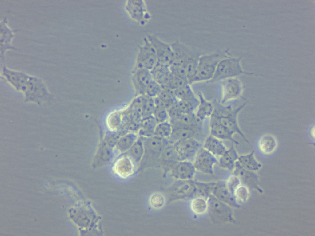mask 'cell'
Wrapping results in <instances>:
<instances>
[{"label": "cell", "instance_id": "1", "mask_svg": "<svg viewBox=\"0 0 315 236\" xmlns=\"http://www.w3.org/2000/svg\"><path fill=\"white\" fill-rule=\"evenodd\" d=\"M233 56L229 49L218 50L209 54L201 55L199 60L196 74L192 81H209L214 75L217 66L222 59Z\"/></svg>", "mask_w": 315, "mask_h": 236}, {"label": "cell", "instance_id": "2", "mask_svg": "<svg viewBox=\"0 0 315 236\" xmlns=\"http://www.w3.org/2000/svg\"><path fill=\"white\" fill-rule=\"evenodd\" d=\"M23 93L24 102L35 103L39 105L54 100L44 82L36 76H30Z\"/></svg>", "mask_w": 315, "mask_h": 236}, {"label": "cell", "instance_id": "3", "mask_svg": "<svg viewBox=\"0 0 315 236\" xmlns=\"http://www.w3.org/2000/svg\"><path fill=\"white\" fill-rule=\"evenodd\" d=\"M242 57L232 56L221 60L217 66L213 77L208 82L221 81L243 74H248L244 72L241 67L240 61Z\"/></svg>", "mask_w": 315, "mask_h": 236}, {"label": "cell", "instance_id": "4", "mask_svg": "<svg viewBox=\"0 0 315 236\" xmlns=\"http://www.w3.org/2000/svg\"><path fill=\"white\" fill-rule=\"evenodd\" d=\"M143 44L138 45V52L135 68H143L151 70L157 64L155 50L147 37L143 40Z\"/></svg>", "mask_w": 315, "mask_h": 236}, {"label": "cell", "instance_id": "5", "mask_svg": "<svg viewBox=\"0 0 315 236\" xmlns=\"http://www.w3.org/2000/svg\"><path fill=\"white\" fill-rule=\"evenodd\" d=\"M147 38L155 50L157 63L169 67L172 64L174 58L171 44L163 41L155 35L148 34Z\"/></svg>", "mask_w": 315, "mask_h": 236}, {"label": "cell", "instance_id": "6", "mask_svg": "<svg viewBox=\"0 0 315 236\" xmlns=\"http://www.w3.org/2000/svg\"><path fill=\"white\" fill-rule=\"evenodd\" d=\"M207 203L210 214L214 219L221 222H227L232 219V211L229 206L213 195L209 196Z\"/></svg>", "mask_w": 315, "mask_h": 236}, {"label": "cell", "instance_id": "7", "mask_svg": "<svg viewBox=\"0 0 315 236\" xmlns=\"http://www.w3.org/2000/svg\"><path fill=\"white\" fill-rule=\"evenodd\" d=\"M173 144L181 161L191 162L194 160L198 150L202 147V144L193 138L181 140Z\"/></svg>", "mask_w": 315, "mask_h": 236}, {"label": "cell", "instance_id": "8", "mask_svg": "<svg viewBox=\"0 0 315 236\" xmlns=\"http://www.w3.org/2000/svg\"><path fill=\"white\" fill-rule=\"evenodd\" d=\"M218 164L215 156L203 147L197 152L193 163L196 169L205 174L213 175V167L215 164Z\"/></svg>", "mask_w": 315, "mask_h": 236}, {"label": "cell", "instance_id": "9", "mask_svg": "<svg viewBox=\"0 0 315 236\" xmlns=\"http://www.w3.org/2000/svg\"><path fill=\"white\" fill-rule=\"evenodd\" d=\"M222 96L221 103L224 104L227 102L238 98L241 94L242 85L241 81L235 77L221 81Z\"/></svg>", "mask_w": 315, "mask_h": 236}, {"label": "cell", "instance_id": "10", "mask_svg": "<svg viewBox=\"0 0 315 236\" xmlns=\"http://www.w3.org/2000/svg\"><path fill=\"white\" fill-rule=\"evenodd\" d=\"M244 105H241L235 109L230 107L223 112H221V124L228 128L233 133L239 134L248 143H249L244 134L240 130L237 123L238 115Z\"/></svg>", "mask_w": 315, "mask_h": 236}, {"label": "cell", "instance_id": "11", "mask_svg": "<svg viewBox=\"0 0 315 236\" xmlns=\"http://www.w3.org/2000/svg\"><path fill=\"white\" fill-rule=\"evenodd\" d=\"M126 8L131 18L141 25L144 24L150 18V15L143 0H129Z\"/></svg>", "mask_w": 315, "mask_h": 236}, {"label": "cell", "instance_id": "12", "mask_svg": "<svg viewBox=\"0 0 315 236\" xmlns=\"http://www.w3.org/2000/svg\"><path fill=\"white\" fill-rule=\"evenodd\" d=\"M2 75L17 91L22 92L30 76L22 72L10 70L5 68Z\"/></svg>", "mask_w": 315, "mask_h": 236}, {"label": "cell", "instance_id": "13", "mask_svg": "<svg viewBox=\"0 0 315 236\" xmlns=\"http://www.w3.org/2000/svg\"><path fill=\"white\" fill-rule=\"evenodd\" d=\"M133 80L137 92L140 95H144L147 86L153 79L150 70L138 68L135 69Z\"/></svg>", "mask_w": 315, "mask_h": 236}, {"label": "cell", "instance_id": "14", "mask_svg": "<svg viewBox=\"0 0 315 236\" xmlns=\"http://www.w3.org/2000/svg\"><path fill=\"white\" fill-rule=\"evenodd\" d=\"M212 192L216 198L229 206L234 207L238 206L236 199L228 189L226 182L221 181L215 183Z\"/></svg>", "mask_w": 315, "mask_h": 236}, {"label": "cell", "instance_id": "15", "mask_svg": "<svg viewBox=\"0 0 315 236\" xmlns=\"http://www.w3.org/2000/svg\"><path fill=\"white\" fill-rule=\"evenodd\" d=\"M134 170V161L129 155L121 158L115 164V171L120 176L123 178L132 175Z\"/></svg>", "mask_w": 315, "mask_h": 236}, {"label": "cell", "instance_id": "16", "mask_svg": "<svg viewBox=\"0 0 315 236\" xmlns=\"http://www.w3.org/2000/svg\"><path fill=\"white\" fill-rule=\"evenodd\" d=\"M239 157L233 144L220 156L218 164L222 168L232 171L234 168L235 163L238 161Z\"/></svg>", "mask_w": 315, "mask_h": 236}, {"label": "cell", "instance_id": "17", "mask_svg": "<svg viewBox=\"0 0 315 236\" xmlns=\"http://www.w3.org/2000/svg\"><path fill=\"white\" fill-rule=\"evenodd\" d=\"M203 147L214 156L220 157L227 150L221 141L211 134L206 138Z\"/></svg>", "mask_w": 315, "mask_h": 236}, {"label": "cell", "instance_id": "18", "mask_svg": "<svg viewBox=\"0 0 315 236\" xmlns=\"http://www.w3.org/2000/svg\"><path fill=\"white\" fill-rule=\"evenodd\" d=\"M172 126V132L169 138L172 144L181 140L193 138L197 134L199 133L193 128L179 126Z\"/></svg>", "mask_w": 315, "mask_h": 236}, {"label": "cell", "instance_id": "19", "mask_svg": "<svg viewBox=\"0 0 315 236\" xmlns=\"http://www.w3.org/2000/svg\"><path fill=\"white\" fill-rule=\"evenodd\" d=\"M150 71L153 80L160 84L161 87L167 86L171 74L169 67L157 63Z\"/></svg>", "mask_w": 315, "mask_h": 236}, {"label": "cell", "instance_id": "20", "mask_svg": "<svg viewBox=\"0 0 315 236\" xmlns=\"http://www.w3.org/2000/svg\"><path fill=\"white\" fill-rule=\"evenodd\" d=\"M157 124L153 115L142 118L138 130L139 135L145 137L154 136L155 130Z\"/></svg>", "mask_w": 315, "mask_h": 236}, {"label": "cell", "instance_id": "21", "mask_svg": "<svg viewBox=\"0 0 315 236\" xmlns=\"http://www.w3.org/2000/svg\"><path fill=\"white\" fill-rule=\"evenodd\" d=\"M198 96L199 104L195 115L198 118L204 120L207 117L210 116L213 111L214 107L211 103L205 98L201 92H199Z\"/></svg>", "mask_w": 315, "mask_h": 236}, {"label": "cell", "instance_id": "22", "mask_svg": "<svg viewBox=\"0 0 315 236\" xmlns=\"http://www.w3.org/2000/svg\"><path fill=\"white\" fill-rule=\"evenodd\" d=\"M176 167L179 175L185 178H192L195 173L196 169L193 163L190 161H180Z\"/></svg>", "mask_w": 315, "mask_h": 236}, {"label": "cell", "instance_id": "23", "mask_svg": "<svg viewBox=\"0 0 315 236\" xmlns=\"http://www.w3.org/2000/svg\"><path fill=\"white\" fill-rule=\"evenodd\" d=\"M233 134L228 128L221 124L210 130V134L217 139L231 140L238 144L239 142L233 138Z\"/></svg>", "mask_w": 315, "mask_h": 236}, {"label": "cell", "instance_id": "24", "mask_svg": "<svg viewBox=\"0 0 315 236\" xmlns=\"http://www.w3.org/2000/svg\"><path fill=\"white\" fill-rule=\"evenodd\" d=\"M199 100L196 97L192 99L181 100L177 101L178 107L183 114H191L197 108Z\"/></svg>", "mask_w": 315, "mask_h": 236}, {"label": "cell", "instance_id": "25", "mask_svg": "<svg viewBox=\"0 0 315 236\" xmlns=\"http://www.w3.org/2000/svg\"><path fill=\"white\" fill-rule=\"evenodd\" d=\"M277 142L273 136L266 135L262 136L260 140L259 146L260 149L264 153L269 154L272 152L275 148Z\"/></svg>", "mask_w": 315, "mask_h": 236}, {"label": "cell", "instance_id": "26", "mask_svg": "<svg viewBox=\"0 0 315 236\" xmlns=\"http://www.w3.org/2000/svg\"><path fill=\"white\" fill-rule=\"evenodd\" d=\"M254 151L250 154L239 156L238 161L245 169L248 171L257 169L260 165L257 163L253 156Z\"/></svg>", "mask_w": 315, "mask_h": 236}, {"label": "cell", "instance_id": "27", "mask_svg": "<svg viewBox=\"0 0 315 236\" xmlns=\"http://www.w3.org/2000/svg\"><path fill=\"white\" fill-rule=\"evenodd\" d=\"M130 148V157L134 162H139L144 153L143 141L141 138H138Z\"/></svg>", "mask_w": 315, "mask_h": 236}, {"label": "cell", "instance_id": "28", "mask_svg": "<svg viewBox=\"0 0 315 236\" xmlns=\"http://www.w3.org/2000/svg\"><path fill=\"white\" fill-rule=\"evenodd\" d=\"M145 138V141L147 147L155 153L161 154L164 147L163 139L154 135Z\"/></svg>", "mask_w": 315, "mask_h": 236}, {"label": "cell", "instance_id": "29", "mask_svg": "<svg viewBox=\"0 0 315 236\" xmlns=\"http://www.w3.org/2000/svg\"><path fill=\"white\" fill-rule=\"evenodd\" d=\"M190 207L192 211L195 214L199 215L203 214L208 209L207 201L204 198L197 197L192 201Z\"/></svg>", "mask_w": 315, "mask_h": 236}, {"label": "cell", "instance_id": "30", "mask_svg": "<svg viewBox=\"0 0 315 236\" xmlns=\"http://www.w3.org/2000/svg\"><path fill=\"white\" fill-rule=\"evenodd\" d=\"M171 123L166 121L158 124L155 128L154 135L163 139L169 138L172 132Z\"/></svg>", "mask_w": 315, "mask_h": 236}, {"label": "cell", "instance_id": "31", "mask_svg": "<svg viewBox=\"0 0 315 236\" xmlns=\"http://www.w3.org/2000/svg\"><path fill=\"white\" fill-rule=\"evenodd\" d=\"M161 154L164 160L181 161L176 148L173 144L164 146Z\"/></svg>", "mask_w": 315, "mask_h": 236}, {"label": "cell", "instance_id": "32", "mask_svg": "<svg viewBox=\"0 0 315 236\" xmlns=\"http://www.w3.org/2000/svg\"><path fill=\"white\" fill-rule=\"evenodd\" d=\"M177 98L181 100H188L196 98L189 84L186 85L175 90Z\"/></svg>", "mask_w": 315, "mask_h": 236}, {"label": "cell", "instance_id": "33", "mask_svg": "<svg viewBox=\"0 0 315 236\" xmlns=\"http://www.w3.org/2000/svg\"><path fill=\"white\" fill-rule=\"evenodd\" d=\"M145 98V95H140L134 100L131 107V110L141 119Z\"/></svg>", "mask_w": 315, "mask_h": 236}, {"label": "cell", "instance_id": "34", "mask_svg": "<svg viewBox=\"0 0 315 236\" xmlns=\"http://www.w3.org/2000/svg\"><path fill=\"white\" fill-rule=\"evenodd\" d=\"M145 101L142 115V119L153 115L156 107L154 98L145 95Z\"/></svg>", "mask_w": 315, "mask_h": 236}, {"label": "cell", "instance_id": "35", "mask_svg": "<svg viewBox=\"0 0 315 236\" xmlns=\"http://www.w3.org/2000/svg\"><path fill=\"white\" fill-rule=\"evenodd\" d=\"M149 202L150 205L153 208L159 209L162 208L164 205L165 199L162 194L158 193H155L150 197Z\"/></svg>", "mask_w": 315, "mask_h": 236}, {"label": "cell", "instance_id": "36", "mask_svg": "<svg viewBox=\"0 0 315 236\" xmlns=\"http://www.w3.org/2000/svg\"><path fill=\"white\" fill-rule=\"evenodd\" d=\"M153 116L158 124L165 122L169 116L167 109L158 106H156Z\"/></svg>", "mask_w": 315, "mask_h": 236}, {"label": "cell", "instance_id": "37", "mask_svg": "<svg viewBox=\"0 0 315 236\" xmlns=\"http://www.w3.org/2000/svg\"><path fill=\"white\" fill-rule=\"evenodd\" d=\"M215 183H203L197 182V191L201 196L204 198L209 197L210 193L212 192Z\"/></svg>", "mask_w": 315, "mask_h": 236}, {"label": "cell", "instance_id": "38", "mask_svg": "<svg viewBox=\"0 0 315 236\" xmlns=\"http://www.w3.org/2000/svg\"><path fill=\"white\" fill-rule=\"evenodd\" d=\"M187 84H189L187 81L177 77L171 73L167 86L175 90Z\"/></svg>", "mask_w": 315, "mask_h": 236}, {"label": "cell", "instance_id": "39", "mask_svg": "<svg viewBox=\"0 0 315 236\" xmlns=\"http://www.w3.org/2000/svg\"><path fill=\"white\" fill-rule=\"evenodd\" d=\"M161 88V85L153 80L147 86L145 95L150 97L154 98L158 96Z\"/></svg>", "mask_w": 315, "mask_h": 236}, {"label": "cell", "instance_id": "40", "mask_svg": "<svg viewBox=\"0 0 315 236\" xmlns=\"http://www.w3.org/2000/svg\"><path fill=\"white\" fill-rule=\"evenodd\" d=\"M241 182L238 176L233 175L231 176L226 182V187L229 191L234 196L236 189L240 186Z\"/></svg>", "mask_w": 315, "mask_h": 236}, {"label": "cell", "instance_id": "41", "mask_svg": "<svg viewBox=\"0 0 315 236\" xmlns=\"http://www.w3.org/2000/svg\"><path fill=\"white\" fill-rule=\"evenodd\" d=\"M177 101L173 104L168 110V116L171 120H179L183 114L178 107Z\"/></svg>", "mask_w": 315, "mask_h": 236}, {"label": "cell", "instance_id": "42", "mask_svg": "<svg viewBox=\"0 0 315 236\" xmlns=\"http://www.w3.org/2000/svg\"><path fill=\"white\" fill-rule=\"evenodd\" d=\"M169 68L173 74L177 77L188 81L186 72L184 68L172 65H171Z\"/></svg>", "mask_w": 315, "mask_h": 236}, {"label": "cell", "instance_id": "43", "mask_svg": "<svg viewBox=\"0 0 315 236\" xmlns=\"http://www.w3.org/2000/svg\"><path fill=\"white\" fill-rule=\"evenodd\" d=\"M247 188L244 186H239L235 190L234 195L236 199L243 202H245L248 196Z\"/></svg>", "mask_w": 315, "mask_h": 236}]
</instances>
